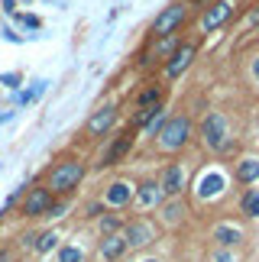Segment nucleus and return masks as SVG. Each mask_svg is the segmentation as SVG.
Segmentation results:
<instances>
[{"label":"nucleus","instance_id":"nucleus-6","mask_svg":"<svg viewBox=\"0 0 259 262\" xmlns=\"http://www.w3.org/2000/svg\"><path fill=\"white\" fill-rule=\"evenodd\" d=\"M123 239H126V249H143L156 239V227L146 224V220H133V224L123 230Z\"/></svg>","mask_w":259,"mask_h":262},{"label":"nucleus","instance_id":"nucleus-32","mask_svg":"<svg viewBox=\"0 0 259 262\" xmlns=\"http://www.w3.org/2000/svg\"><path fill=\"white\" fill-rule=\"evenodd\" d=\"M250 23H259V7H253V10H250Z\"/></svg>","mask_w":259,"mask_h":262},{"label":"nucleus","instance_id":"nucleus-3","mask_svg":"<svg viewBox=\"0 0 259 262\" xmlns=\"http://www.w3.org/2000/svg\"><path fill=\"white\" fill-rule=\"evenodd\" d=\"M201 139L207 149H227L230 146V126L224 114H207L201 123Z\"/></svg>","mask_w":259,"mask_h":262},{"label":"nucleus","instance_id":"nucleus-9","mask_svg":"<svg viewBox=\"0 0 259 262\" xmlns=\"http://www.w3.org/2000/svg\"><path fill=\"white\" fill-rule=\"evenodd\" d=\"M191 58H195V46L191 42H185V46H178L172 55H168V65H165V75L168 78H178L185 72L188 65H191Z\"/></svg>","mask_w":259,"mask_h":262},{"label":"nucleus","instance_id":"nucleus-18","mask_svg":"<svg viewBox=\"0 0 259 262\" xmlns=\"http://www.w3.org/2000/svg\"><path fill=\"white\" fill-rule=\"evenodd\" d=\"M221 188H224V178L217 175V172H211V175L201 178V194H204V198H207V194H217Z\"/></svg>","mask_w":259,"mask_h":262},{"label":"nucleus","instance_id":"nucleus-10","mask_svg":"<svg viewBox=\"0 0 259 262\" xmlns=\"http://www.w3.org/2000/svg\"><path fill=\"white\" fill-rule=\"evenodd\" d=\"M114 123H117V107H101L88 120V136H104Z\"/></svg>","mask_w":259,"mask_h":262},{"label":"nucleus","instance_id":"nucleus-22","mask_svg":"<svg viewBox=\"0 0 259 262\" xmlns=\"http://www.w3.org/2000/svg\"><path fill=\"white\" fill-rule=\"evenodd\" d=\"M159 100H162V91H159V88H146L143 94L136 97V104H139V107H156Z\"/></svg>","mask_w":259,"mask_h":262},{"label":"nucleus","instance_id":"nucleus-11","mask_svg":"<svg viewBox=\"0 0 259 262\" xmlns=\"http://www.w3.org/2000/svg\"><path fill=\"white\" fill-rule=\"evenodd\" d=\"M159 188H162V194H182V188H185V168L182 165H168L165 172H162V181H159Z\"/></svg>","mask_w":259,"mask_h":262},{"label":"nucleus","instance_id":"nucleus-13","mask_svg":"<svg viewBox=\"0 0 259 262\" xmlns=\"http://www.w3.org/2000/svg\"><path fill=\"white\" fill-rule=\"evenodd\" d=\"M126 253V239L120 233H111V236H104L101 239V259L104 262H114V259H120Z\"/></svg>","mask_w":259,"mask_h":262},{"label":"nucleus","instance_id":"nucleus-23","mask_svg":"<svg viewBox=\"0 0 259 262\" xmlns=\"http://www.w3.org/2000/svg\"><path fill=\"white\" fill-rule=\"evenodd\" d=\"M55 243H58L55 233H39L33 246H36V253H49V249H55Z\"/></svg>","mask_w":259,"mask_h":262},{"label":"nucleus","instance_id":"nucleus-36","mask_svg":"<svg viewBox=\"0 0 259 262\" xmlns=\"http://www.w3.org/2000/svg\"><path fill=\"white\" fill-rule=\"evenodd\" d=\"M0 217H4V210H0Z\"/></svg>","mask_w":259,"mask_h":262},{"label":"nucleus","instance_id":"nucleus-27","mask_svg":"<svg viewBox=\"0 0 259 262\" xmlns=\"http://www.w3.org/2000/svg\"><path fill=\"white\" fill-rule=\"evenodd\" d=\"M101 230H104V236H111V233L120 230V220H117V217H104L101 220Z\"/></svg>","mask_w":259,"mask_h":262},{"label":"nucleus","instance_id":"nucleus-15","mask_svg":"<svg viewBox=\"0 0 259 262\" xmlns=\"http://www.w3.org/2000/svg\"><path fill=\"white\" fill-rule=\"evenodd\" d=\"M175 49H178V39H175V36H162V39H159V42H156V46L143 55V65L156 62V58H168V55L175 52Z\"/></svg>","mask_w":259,"mask_h":262},{"label":"nucleus","instance_id":"nucleus-31","mask_svg":"<svg viewBox=\"0 0 259 262\" xmlns=\"http://www.w3.org/2000/svg\"><path fill=\"white\" fill-rule=\"evenodd\" d=\"M0 4H4V10H7V13H16V7H13V0H0Z\"/></svg>","mask_w":259,"mask_h":262},{"label":"nucleus","instance_id":"nucleus-35","mask_svg":"<svg viewBox=\"0 0 259 262\" xmlns=\"http://www.w3.org/2000/svg\"><path fill=\"white\" fill-rule=\"evenodd\" d=\"M146 262H159V259H146Z\"/></svg>","mask_w":259,"mask_h":262},{"label":"nucleus","instance_id":"nucleus-4","mask_svg":"<svg viewBox=\"0 0 259 262\" xmlns=\"http://www.w3.org/2000/svg\"><path fill=\"white\" fill-rule=\"evenodd\" d=\"M185 16H188V13H185V7H182V4H172V7H165L162 13H159V16L153 19V36H156V39H162V36H172L175 29L185 23Z\"/></svg>","mask_w":259,"mask_h":262},{"label":"nucleus","instance_id":"nucleus-14","mask_svg":"<svg viewBox=\"0 0 259 262\" xmlns=\"http://www.w3.org/2000/svg\"><path fill=\"white\" fill-rule=\"evenodd\" d=\"M133 198L139 207H156V204H162V188H159V181H146V185H139Z\"/></svg>","mask_w":259,"mask_h":262},{"label":"nucleus","instance_id":"nucleus-19","mask_svg":"<svg viewBox=\"0 0 259 262\" xmlns=\"http://www.w3.org/2000/svg\"><path fill=\"white\" fill-rule=\"evenodd\" d=\"M240 207H243L246 217H259V191H246L243 201H240Z\"/></svg>","mask_w":259,"mask_h":262},{"label":"nucleus","instance_id":"nucleus-8","mask_svg":"<svg viewBox=\"0 0 259 262\" xmlns=\"http://www.w3.org/2000/svg\"><path fill=\"white\" fill-rule=\"evenodd\" d=\"M130 146H133V129H126V133H120L114 139L111 146L104 149V156H101V168H111V165H117L120 159L130 152Z\"/></svg>","mask_w":259,"mask_h":262},{"label":"nucleus","instance_id":"nucleus-2","mask_svg":"<svg viewBox=\"0 0 259 262\" xmlns=\"http://www.w3.org/2000/svg\"><path fill=\"white\" fill-rule=\"evenodd\" d=\"M188 136H191V120L188 117H168L162 123V129H159V146L165 152H175V149H182L188 143Z\"/></svg>","mask_w":259,"mask_h":262},{"label":"nucleus","instance_id":"nucleus-29","mask_svg":"<svg viewBox=\"0 0 259 262\" xmlns=\"http://www.w3.org/2000/svg\"><path fill=\"white\" fill-rule=\"evenodd\" d=\"M16 19L23 26H29V29H39V26H42V23H39V16H16Z\"/></svg>","mask_w":259,"mask_h":262},{"label":"nucleus","instance_id":"nucleus-30","mask_svg":"<svg viewBox=\"0 0 259 262\" xmlns=\"http://www.w3.org/2000/svg\"><path fill=\"white\" fill-rule=\"evenodd\" d=\"M65 214V204H52L49 207V217H62Z\"/></svg>","mask_w":259,"mask_h":262},{"label":"nucleus","instance_id":"nucleus-26","mask_svg":"<svg viewBox=\"0 0 259 262\" xmlns=\"http://www.w3.org/2000/svg\"><path fill=\"white\" fill-rule=\"evenodd\" d=\"M162 123H165V114H162V110H159V114L153 117V120H149V123H146V133H159V129H162Z\"/></svg>","mask_w":259,"mask_h":262},{"label":"nucleus","instance_id":"nucleus-5","mask_svg":"<svg viewBox=\"0 0 259 262\" xmlns=\"http://www.w3.org/2000/svg\"><path fill=\"white\" fill-rule=\"evenodd\" d=\"M52 207V191L49 188H29L23 198V217H42Z\"/></svg>","mask_w":259,"mask_h":262},{"label":"nucleus","instance_id":"nucleus-17","mask_svg":"<svg viewBox=\"0 0 259 262\" xmlns=\"http://www.w3.org/2000/svg\"><path fill=\"white\" fill-rule=\"evenodd\" d=\"M259 178V162L256 159H243L240 168H236V181H243V185H250V181Z\"/></svg>","mask_w":259,"mask_h":262},{"label":"nucleus","instance_id":"nucleus-7","mask_svg":"<svg viewBox=\"0 0 259 262\" xmlns=\"http://www.w3.org/2000/svg\"><path fill=\"white\" fill-rule=\"evenodd\" d=\"M230 13H233L230 0H217V4H211V7H207V13L201 16V29H204V33H214L217 26H224L227 19H230Z\"/></svg>","mask_w":259,"mask_h":262},{"label":"nucleus","instance_id":"nucleus-25","mask_svg":"<svg viewBox=\"0 0 259 262\" xmlns=\"http://www.w3.org/2000/svg\"><path fill=\"white\" fill-rule=\"evenodd\" d=\"M58 262H81V249L78 246H62L58 249Z\"/></svg>","mask_w":259,"mask_h":262},{"label":"nucleus","instance_id":"nucleus-33","mask_svg":"<svg viewBox=\"0 0 259 262\" xmlns=\"http://www.w3.org/2000/svg\"><path fill=\"white\" fill-rule=\"evenodd\" d=\"M217 262H233V256L230 253H221V256H217Z\"/></svg>","mask_w":259,"mask_h":262},{"label":"nucleus","instance_id":"nucleus-28","mask_svg":"<svg viewBox=\"0 0 259 262\" xmlns=\"http://www.w3.org/2000/svg\"><path fill=\"white\" fill-rule=\"evenodd\" d=\"M19 81H23L19 72H4L0 75V84H7V88H19Z\"/></svg>","mask_w":259,"mask_h":262},{"label":"nucleus","instance_id":"nucleus-20","mask_svg":"<svg viewBox=\"0 0 259 262\" xmlns=\"http://www.w3.org/2000/svg\"><path fill=\"white\" fill-rule=\"evenodd\" d=\"M42 91H46V81H33V88H29V91H23V94L16 97V107H26V104H33V100H36L39 94H42Z\"/></svg>","mask_w":259,"mask_h":262},{"label":"nucleus","instance_id":"nucleus-34","mask_svg":"<svg viewBox=\"0 0 259 262\" xmlns=\"http://www.w3.org/2000/svg\"><path fill=\"white\" fill-rule=\"evenodd\" d=\"M253 75L259 78V58H256V62H253Z\"/></svg>","mask_w":259,"mask_h":262},{"label":"nucleus","instance_id":"nucleus-24","mask_svg":"<svg viewBox=\"0 0 259 262\" xmlns=\"http://www.w3.org/2000/svg\"><path fill=\"white\" fill-rule=\"evenodd\" d=\"M159 110H162L159 104H156V107H139V114H136V120H133V123H136V126H146L149 120H153V117L159 114Z\"/></svg>","mask_w":259,"mask_h":262},{"label":"nucleus","instance_id":"nucleus-12","mask_svg":"<svg viewBox=\"0 0 259 262\" xmlns=\"http://www.w3.org/2000/svg\"><path fill=\"white\" fill-rule=\"evenodd\" d=\"M133 185H126V181H114L111 188H107V194H104V201L111 207H123V204H130V201H133Z\"/></svg>","mask_w":259,"mask_h":262},{"label":"nucleus","instance_id":"nucleus-1","mask_svg":"<svg viewBox=\"0 0 259 262\" xmlns=\"http://www.w3.org/2000/svg\"><path fill=\"white\" fill-rule=\"evenodd\" d=\"M84 178V165L75 162V159H65V162H58L52 172H49V191L52 194H68V191H75L78 185H81Z\"/></svg>","mask_w":259,"mask_h":262},{"label":"nucleus","instance_id":"nucleus-16","mask_svg":"<svg viewBox=\"0 0 259 262\" xmlns=\"http://www.w3.org/2000/svg\"><path fill=\"white\" fill-rule=\"evenodd\" d=\"M240 230H236V227H230V224H221V227H217L214 230V239H217V243H221V246H236V243H240Z\"/></svg>","mask_w":259,"mask_h":262},{"label":"nucleus","instance_id":"nucleus-37","mask_svg":"<svg viewBox=\"0 0 259 262\" xmlns=\"http://www.w3.org/2000/svg\"><path fill=\"white\" fill-rule=\"evenodd\" d=\"M26 4H29V0H26Z\"/></svg>","mask_w":259,"mask_h":262},{"label":"nucleus","instance_id":"nucleus-21","mask_svg":"<svg viewBox=\"0 0 259 262\" xmlns=\"http://www.w3.org/2000/svg\"><path fill=\"white\" fill-rule=\"evenodd\" d=\"M182 214H185V207L182 204H178V201H172V204H165L162 207V220H165V224H178V220H182Z\"/></svg>","mask_w":259,"mask_h":262}]
</instances>
